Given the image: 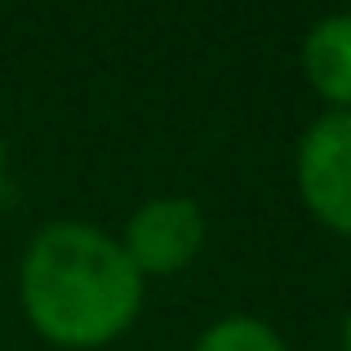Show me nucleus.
I'll use <instances>...</instances> for the list:
<instances>
[{"label": "nucleus", "mask_w": 351, "mask_h": 351, "mask_svg": "<svg viewBox=\"0 0 351 351\" xmlns=\"http://www.w3.org/2000/svg\"><path fill=\"white\" fill-rule=\"evenodd\" d=\"M209 236L205 209L191 196H156L138 205L125 223L120 249L138 267V276H178L200 258Z\"/></svg>", "instance_id": "7ed1b4c3"}, {"label": "nucleus", "mask_w": 351, "mask_h": 351, "mask_svg": "<svg viewBox=\"0 0 351 351\" xmlns=\"http://www.w3.org/2000/svg\"><path fill=\"white\" fill-rule=\"evenodd\" d=\"M343 351H351V311H347V320H343Z\"/></svg>", "instance_id": "423d86ee"}, {"label": "nucleus", "mask_w": 351, "mask_h": 351, "mask_svg": "<svg viewBox=\"0 0 351 351\" xmlns=\"http://www.w3.org/2000/svg\"><path fill=\"white\" fill-rule=\"evenodd\" d=\"M302 76L334 112H351V14H329L302 40Z\"/></svg>", "instance_id": "20e7f679"}, {"label": "nucleus", "mask_w": 351, "mask_h": 351, "mask_svg": "<svg viewBox=\"0 0 351 351\" xmlns=\"http://www.w3.org/2000/svg\"><path fill=\"white\" fill-rule=\"evenodd\" d=\"M5 160H9V147H5V134H0V182H5Z\"/></svg>", "instance_id": "0eeeda50"}, {"label": "nucleus", "mask_w": 351, "mask_h": 351, "mask_svg": "<svg viewBox=\"0 0 351 351\" xmlns=\"http://www.w3.org/2000/svg\"><path fill=\"white\" fill-rule=\"evenodd\" d=\"M191 351H289L285 338L258 316H223L196 338Z\"/></svg>", "instance_id": "39448f33"}, {"label": "nucleus", "mask_w": 351, "mask_h": 351, "mask_svg": "<svg viewBox=\"0 0 351 351\" xmlns=\"http://www.w3.org/2000/svg\"><path fill=\"white\" fill-rule=\"evenodd\" d=\"M293 178L307 214L351 240V112H325L311 120L298 138Z\"/></svg>", "instance_id": "f03ea898"}, {"label": "nucleus", "mask_w": 351, "mask_h": 351, "mask_svg": "<svg viewBox=\"0 0 351 351\" xmlns=\"http://www.w3.org/2000/svg\"><path fill=\"white\" fill-rule=\"evenodd\" d=\"M23 316L58 351H94L134 329L143 276L116 236L89 223H49L23 249L18 267Z\"/></svg>", "instance_id": "f257e3e1"}]
</instances>
